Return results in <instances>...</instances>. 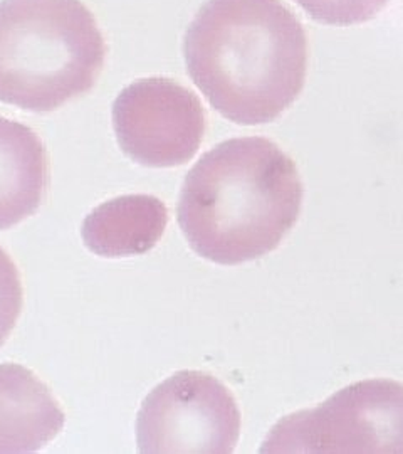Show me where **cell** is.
<instances>
[{"instance_id": "277c9868", "label": "cell", "mask_w": 403, "mask_h": 454, "mask_svg": "<svg viewBox=\"0 0 403 454\" xmlns=\"http://www.w3.org/2000/svg\"><path fill=\"white\" fill-rule=\"evenodd\" d=\"M262 453L403 454V384L365 380L275 424Z\"/></svg>"}, {"instance_id": "52a82bcc", "label": "cell", "mask_w": 403, "mask_h": 454, "mask_svg": "<svg viewBox=\"0 0 403 454\" xmlns=\"http://www.w3.org/2000/svg\"><path fill=\"white\" fill-rule=\"evenodd\" d=\"M65 427L48 386L19 364H0V454L34 453Z\"/></svg>"}, {"instance_id": "9c48e42d", "label": "cell", "mask_w": 403, "mask_h": 454, "mask_svg": "<svg viewBox=\"0 0 403 454\" xmlns=\"http://www.w3.org/2000/svg\"><path fill=\"white\" fill-rule=\"evenodd\" d=\"M46 148L29 127L0 116V231L34 215L48 187Z\"/></svg>"}, {"instance_id": "6da1fadb", "label": "cell", "mask_w": 403, "mask_h": 454, "mask_svg": "<svg viewBox=\"0 0 403 454\" xmlns=\"http://www.w3.org/2000/svg\"><path fill=\"white\" fill-rule=\"evenodd\" d=\"M183 52L197 88L237 125L275 121L306 80V33L281 0H207Z\"/></svg>"}, {"instance_id": "8fae6325", "label": "cell", "mask_w": 403, "mask_h": 454, "mask_svg": "<svg viewBox=\"0 0 403 454\" xmlns=\"http://www.w3.org/2000/svg\"><path fill=\"white\" fill-rule=\"evenodd\" d=\"M22 309V285L17 266L0 247V347L11 337Z\"/></svg>"}, {"instance_id": "ba28073f", "label": "cell", "mask_w": 403, "mask_h": 454, "mask_svg": "<svg viewBox=\"0 0 403 454\" xmlns=\"http://www.w3.org/2000/svg\"><path fill=\"white\" fill-rule=\"evenodd\" d=\"M168 212L153 195H121L97 206L81 226L86 247L103 258L143 254L160 241Z\"/></svg>"}, {"instance_id": "5b68a950", "label": "cell", "mask_w": 403, "mask_h": 454, "mask_svg": "<svg viewBox=\"0 0 403 454\" xmlns=\"http://www.w3.org/2000/svg\"><path fill=\"white\" fill-rule=\"evenodd\" d=\"M241 412L224 384L209 373H174L146 395L136 419L140 453H232Z\"/></svg>"}, {"instance_id": "8992f818", "label": "cell", "mask_w": 403, "mask_h": 454, "mask_svg": "<svg viewBox=\"0 0 403 454\" xmlns=\"http://www.w3.org/2000/svg\"><path fill=\"white\" fill-rule=\"evenodd\" d=\"M113 125L118 144L131 160L146 167H177L204 140L200 99L178 82L150 78L133 82L116 98Z\"/></svg>"}, {"instance_id": "3957f363", "label": "cell", "mask_w": 403, "mask_h": 454, "mask_svg": "<svg viewBox=\"0 0 403 454\" xmlns=\"http://www.w3.org/2000/svg\"><path fill=\"white\" fill-rule=\"evenodd\" d=\"M106 46L80 0L0 2V103L52 112L93 90Z\"/></svg>"}, {"instance_id": "30bf717a", "label": "cell", "mask_w": 403, "mask_h": 454, "mask_svg": "<svg viewBox=\"0 0 403 454\" xmlns=\"http://www.w3.org/2000/svg\"><path fill=\"white\" fill-rule=\"evenodd\" d=\"M322 24L352 26L376 16L388 0H294Z\"/></svg>"}, {"instance_id": "7a4b0ae2", "label": "cell", "mask_w": 403, "mask_h": 454, "mask_svg": "<svg viewBox=\"0 0 403 454\" xmlns=\"http://www.w3.org/2000/svg\"><path fill=\"white\" fill-rule=\"evenodd\" d=\"M301 206L296 163L275 142L244 137L213 146L190 168L177 217L198 256L234 266L275 251Z\"/></svg>"}]
</instances>
